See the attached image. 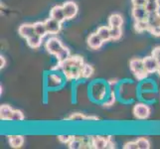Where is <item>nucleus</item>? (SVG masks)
<instances>
[{"instance_id":"1","label":"nucleus","mask_w":160,"mask_h":149,"mask_svg":"<svg viewBox=\"0 0 160 149\" xmlns=\"http://www.w3.org/2000/svg\"><path fill=\"white\" fill-rule=\"evenodd\" d=\"M85 64L84 58L80 55H71L63 62H57V65H55L50 70L60 71L68 82H80L84 81L82 79V71Z\"/></svg>"},{"instance_id":"2","label":"nucleus","mask_w":160,"mask_h":149,"mask_svg":"<svg viewBox=\"0 0 160 149\" xmlns=\"http://www.w3.org/2000/svg\"><path fill=\"white\" fill-rule=\"evenodd\" d=\"M115 92L118 101L123 104H130L135 98H138V84H135L130 79H124L119 82Z\"/></svg>"},{"instance_id":"3","label":"nucleus","mask_w":160,"mask_h":149,"mask_svg":"<svg viewBox=\"0 0 160 149\" xmlns=\"http://www.w3.org/2000/svg\"><path fill=\"white\" fill-rule=\"evenodd\" d=\"M110 92L108 81L97 79L91 82L88 86V97L91 102L102 104L107 99Z\"/></svg>"},{"instance_id":"4","label":"nucleus","mask_w":160,"mask_h":149,"mask_svg":"<svg viewBox=\"0 0 160 149\" xmlns=\"http://www.w3.org/2000/svg\"><path fill=\"white\" fill-rule=\"evenodd\" d=\"M46 51L56 58L57 62H63L71 56V51L68 47H66L63 42L58 37L52 36L45 42Z\"/></svg>"},{"instance_id":"5","label":"nucleus","mask_w":160,"mask_h":149,"mask_svg":"<svg viewBox=\"0 0 160 149\" xmlns=\"http://www.w3.org/2000/svg\"><path fill=\"white\" fill-rule=\"evenodd\" d=\"M66 82L68 81L60 71L50 70V72L44 76V87L47 91H58L63 89Z\"/></svg>"},{"instance_id":"6","label":"nucleus","mask_w":160,"mask_h":149,"mask_svg":"<svg viewBox=\"0 0 160 149\" xmlns=\"http://www.w3.org/2000/svg\"><path fill=\"white\" fill-rule=\"evenodd\" d=\"M129 70L137 82H141L148 78V74L141 58H132L129 61Z\"/></svg>"},{"instance_id":"7","label":"nucleus","mask_w":160,"mask_h":149,"mask_svg":"<svg viewBox=\"0 0 160 149\" xmlns=\"http://www.w3.org/2000/svg\"><path fill=\"white\" fill-rule=\"evenodd\" d=\"M132 113L134 117L138 120H146L151 114V107L150 104L144 102H135L133 108H132Z\"/></svg>"},{"instance_id":"8","label":"nucleus","mask_w":160,"mask_h":149,"mask_svg":"<svg viewBox=\"0 0 160 149\" xmlns=\"http://www.w3.org/2000/svg\"><path fill=\"white\" fill-rule=\"evenodd\" d=\"M64 121H70V122L74 123H82V122H92L96 123L100 121V118L95 115H87L84 112H72L68 117H65Z\"/></svg>"},{"instance_id":"9","label":"nucleus","mask_w":160,"mask_h":149,"mask_svg":"<svg viewBox=\"0 0 160 149\" xmlns=\"http://www.w3.org/2000/svg\"><path fill=\"white\" fill-rule=\"evenodd\" d=\"M63 9L65 12V16L67 20H72L74 19L77 14L79 12V6L75 1H72V0H68V1H65L63 3Z\"/></svg>"},{"instance_id":"10","label":"nucleus","mask_w":160,"mask_h":149,"mask_svg":"<svg viewBox=\"0 0 160 149\" xmlns=\"http://www.w3.org/2000/svg\"><path fill=\"white\" fill-rule=\"evenodd\" d=\"M45 25H46V28H47V32H48V35H51V36H55L60 33V31L62 30V23H60L59 21L55 20L53 18H48L45 21Z\"/></svg>"},{"instance_id":"11","label":"nucleus","mask_w":160,"mask_h":149,"mask_svg":"<svg viewBox=\"0 0 160 149\" xmlns=\"http://www.w3.org/2000/svg\"><path fill=\"white\" fill-rule=\"evenodd\" d=\"M108 135H92V148L93 149H107Z\"/></svg>"},{"instance_id":"12","label":"nucleus","mask_w":160,"mask_h":149,"mask_svg":"<svg viewBox=\"0 0 160 149\" xmlns=\"http://www.w3.org/2000/svg\"><path fill=\"white\" fill-rule=\"evenodd\" d=\"M18 34L25 40L32 37L33 35H35L36 33H35V29H34V24H31V23L21 24L18 28Z\"/></svg>"},{"instance_id":"13","label":"nucleus","mask_w":160,"mask_h":149,"mask_svg":"<svg viewBox=\"0 0 160 149\" xmlns=\"http://www.w3.org/2000/svg\"><path fill=\"white\" fill-rule=\"evenodd\" d=\"M138 91L139 92H158V86L155 82L150 79H145L138 82Z\"/></svg>"},{"instance_id":"14","label":"nucleus","mask_w":160,"mask_h":149,"mask_svg":"<svg viewBox=\"0 0 160 149\" xmlns=\"http://www.w3.org/2000/svg\"><path fill=\"white\" fill-rule=\"evenodd\" d=\"M103 41L102 39L98 35V33H92V34H90V36L88 37L87 39V44L88 46L90 47V49L92 50H98L101 49L103 45Z\"/></svg>"},{"instance_id":"15","label":"nucleus","mask_w":160,"mask_h":149,"mask_svg":"<svg viewBox=\"0 0 160 149\" xmlns=\"http://www.w3.org/2000/svg\"><path fill=\"white\" fill-rule=\"evenodd\" d=\"M131 16L134 21L146 20L148 17V12L145 6H132Z\"/></svg>"},{"instance_id":"16","label":"nucleus","mask_w":160,"mask_h":149,"mask_svg":"<svg viewBox=\"0 0 160 149\" xmlns=\"http://www.w3.org/2000/svg\"><path fill=\"white\" fill-rule=\"evenodd\" d=\"M7 137L10 147L14 149H19L23 147L25 143V136L23 134H10Z\"/></svg>"},{"instance_id":"17","label":"nucleus","mask_w":160,"mask_h":149,"mask_svg":"<svg viewBox=\"0 0 160 149\" xmlns=\"http://www.w3.org/2000/svg\"><path fill=\"white\" fill-rule=\"evenodd\" d=\"M50 17L59 21L60 23H64V22L67 20L66 19V16H65V12H64V9L62 5H55L53 6L50 10Z\"/></svg>"},{"instance_id":"18","label":"nucleus","mask_w":160,"mask_h":149,"mask_svg":"<svg viewBox=\"0 0 160 149\" xmlns=\"http://www.w3.org/2000/svg\"><path fill=\"white\" fill-rule=\"evenodd\" d=\"M14 109L9 104H1L0 106V119L4 122H11Z\"/></svg>"},{"instance_id":"19","label":"nucleus","mask_w":160,"mask_h":149,"mask_svg":"<svg viewBox=\"0 0 160 149\" xmlns=\"http://www.w3.org/2000/svg\"><path fill=\"white\" fill-rule=\"evenodd\" d=\"M108 24L110 28H112V27H122L123 17L119 13H113L112 15H109Z\"/></svg>"},{"instance_id":"20","label":"nucleus","mask_w":160,"mask_h":149,"mask_svg":"<svg viewBox=\"0 0 160 149\" xmlns=\"http://www.w3.org/2000/svg\"><path fill=\"white\" fill-rule=\"evenodd\" d=\"M43 39H44V38L42 36L35 34V35H33L32 37L28 38V39L26 40V43L31 49L36 50V49H39L41 47L42 43H43Z\"/></svg>"},{"instance_id":"21","label":"nucleus","mask_w":160,"mask_h":149,"mask_svg":"<svg viewBox=\"0 0 160 149\" xmlns=\"http://www.w3.org/2000/svg\"><path fill=\"white\" fill-rule=\"evenodd\" d=\"M68 147L70 149H84V135H75Z\"/></svg>"},{"instance_id":"22","label":"nucleus","mask_w":160,"mask_h":149,"mask_svg":"<svg viewBox=\"0 0 160 149\" xmlns=\"http://www.w3.org/2000/svg\"><path fill=\"white\" fill-rule=\"evenodd\" d=\"M97 33H98V35L102 38L104 43L110 41V27L108 25L98 27Z\"/></svg>"},{"instance_id":"23","label":"nucleus","mask_w":160,"mask_h":149,"mask_svg":"<svg viewBox=\"0 0 160 149\" xmlns=\"http://www.w3.org/2000/svg\"><path fill=\"white\" fill-rule=\"evenodd\" d=\"M117 101H118L117 92H115V91H110L108 97H107L106 101H104V102L102 103V107H104V108L112 107H113L114 104H115Z\"/></svg>"},{"instance_id":"24","label":"nucleus","mask_w":160,"mask_h":149,"mask_svg":"<svg viewBox=\"0 0 160 149\" xmlns=\"http://www.w3.org/2000/svg\"><path fill=\"white\" fill-rule=\"evenodd\" d=\"M134 30L136 33H141L143 32H148L149 30V24H148V21L146 20H141V21H134Z\"/></svg>"},{"instance_id":"25","label":"nucleus","mask_w":160,"mask_h":149,"mask_svg":"<svg viewBox=\"0 0 160 149\" xmlns=\"http://www.w3.org/2000/svg\"><path fill=\"white\" fill-rule=\"evenodd\" d=\"M147 21H148V24H149V28L160 27V11L159 12L148 14Z\"/></svg>"},{"instance_id":"26","label":"nucleus","mask_w":160,"mask_h":149,"mask_svg":"<svg viewBox=\"0 0 160 149\" xmlns=\"http://www.w3.org/2000/svg\"><path fill=\"white\" fill-rule=\"evenodd\" d=\"M34 24V29H35V33L37 35H40L43 38H45L48 35V32H47V28H46V25H45V22H41V21H38L35 22Z\"/></svg>"},{"instance_id":"27","label":"nucleus","mask_w":160,"mask_h":149,"mask_svg":"<svg viewBox=\"0 0 160 149\" xmlns=\"http://www.w3.org/2000/svg\"><path fill=\"white\" fill-rule=\"evenodd\" d=\"M95 74V69L92 65L86 63L84 65V68H82V80H88V79H91L92 77Z\"/></svg>"},{"instance_id":"28","label":"nucleus","mask_w":160,"mask_h":149,"mask_svg":"<svg viewBox=\"0 0 160 149\" xmlns=\"http://www.w3.org/2000/svg\"><path fill=\"white\" fill-rule=\"evenodd\" d=\"M122 37V27L110 28V41H118Z\"/></svg>"},{"instance_id":"29","label":"nucleus","mask_w":160,"mask_h":149,"mask_svg":"<svg viewBox=\"0 0 160 149\" xmlns=\"http://www.w3.org/2000/svg\"><path fill=\"white\" fill-rule=\"evenodd\" d=\"M145 8L147 10L148 14L159 12L160 11V2L159 1H147Z\"/></svg>"},{"instance_id":"30","label":"nucleus","mask_w":160,"mask_h":149,"mask_svg":"<svg viewBox=\"0 0 160 149\" xmlns=\"http://www.w3.org/2000/svg\"><path fill=\"white\" fill-rule=\"evenodd\" d=\"M136 143L138 145V149H149L151 147V143L149 139L146 138L144 136H140L138 138H136Z\"/></svg>"},{"instance_id":"31","label":"nucleus","mask_w":160,"mask_h":149,"mask_svg":"<svg viewBox=\"0 0 160 149\" xmlns=\"http://www.w3.org/2000/svg\"><path fill=\"white\" fill-rule=\"evenodd\" d=\"M24 119H25L24 113L22 112L20 109H14L13 115H12V120H11V122L20 123V122H23Z\"/></svg>"},{"instance_id":"32","label":"nucleus","mask_w":160,"mask_h":149,"mask_svg":"<svg viewBox=\"0 0 160 149\" xmlns=\"http://www.w3.org/2000/svg\"><path fill=\"white\" fill-rule=\"evenodd\" d=\"M74 136H75V134H59L57 136V138H58L60 143H62V144H65V145H68L71 142V140L74 138Z\"/></svg>"},{"instance_id":"33","label":"nucleus","mask_w":160,"mask_h":149,"mask_svg":"<svg viewBox=\"0 0 160 149\" xmlns=\"http://www.w3.org/2000/svg\"><path fill=\"white\" fill-rule=\"evenodd\" d=\"M151 55L154 58H155V60L157 61V63H158L159 67H160V46L154 47L152 49V51H151Z\"/></svg>"},{"instance_id":"34","label":"nucleus","mask_w":160,"mask_h":149,"mask_svg":"<svg viewBox=\"0 0 160 149\" xmlns=\"http://www.w3.org/2000/svg\"><path fill=\"white\" fill-rule=\"evenodd\" d=\"M119 80L118 79H112V80H108V87H109V89L110 91H115L117 90V87L119 84Z\"/></svg>"},{"instance_id":"35","label":"nucleus","mask_w":160,"mask_h":149,"mask_svg":"<svg viewBox=\"0 0 160 149\" xmlns=\"http://www.w3.org/2000/svg\"><path fill=\"white\" fill-rule=\"evenodd\" d=\"M122 148L123 149H138V145H137L136 140H133V141H128L124 143Z\"/></svg>"},{"instance_id":"36","label":"nucleus","mask_w":160,"mask_h":149,"mask_svg":"<svg viewBox=\"0 0 160 149\" xmlns=\"http://www.w3.org/2000/svg\"><path fill=\"white\" fill-rule=\"evenodd\" d=\"M132 6H145L147 0H130Z\"/></svg>"},{"instance_id":"37","label":"nucleus","mask_w":160,"mask_h":149,"mask_svg":"<svg viewBox=\"0 0 160 149\" xmlns=\"http://www.w3.org/2000/svg\"><path fill=\"white\" fill-rule=\"evenodd\" d=\"M148 32L154 37H160V27H153V28H149Z\"/></svg>"},{"instance_id":"38","label":"nucleus","mask_w":160,"mask_h":149,"mask_svg":"<svg viewBox=\"0 0 160 149\" xmlns=\"http://www.w3.org/2000/svg\"><path fill=\"white\" fill-rule=\"evenodd\" d=\"M115 145H117V144H115V142L113 140V137L112 135H108V147H107V149H113V148L117 147Z\"/></svg>"},{"instance_id":"39","label":"nucleus","mask_w":160,"mask_h":149,"mask_svg":"<svg viewBox=\"0 0 160 149\" xmlns=\"http://www.w3.org/2000/svg\"><path fill=\"white\" fill-rule=\"evenodd\" d=\"M6 65H7L6 58H5V56H3V55H0V69L3 70L6 67Z\"/></svg>"},{"instance_id":"40","label":"nucleus","mask_w":160,"mask_h":149,"mask_svg":"<svg viewBox=\"0 0 160 149\" xmlns=\"http://www.w3.org/2000/svg\"><path fill=\"white\" fill-rule=\"evenodd\" d=\"M147 1H159V0H147Z\"/></svg>"}]
</instances>
